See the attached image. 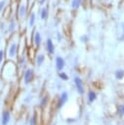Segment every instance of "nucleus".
<instances>
[{
	"mask_svg": "<svg viewBox=\"0 0 124 125\" xmlns=\"http://www.w3.org/2000/svg\"><path fill=\"white\" fill-rule=\"evenodd\" d=\"M56 66H57V69L58 70H62L63 68V66H64V61H63L62 58L58 57L56 59Z\"/></svg>",
	"mask_w": 124,
	"mask_h": 125,
	"instance_id": "nucleus-1",
	"label": "nucleus"
},
{
	"mask_svg": "<svg viewBox=\"0 0 124 125\" xmlns=\"http://www.w3.org/2000/svg\"><path fill=\"white\" fill-rule=\"evenodd\" d=\"M74 82H75V84H76V87H77L78 92H79L80 94H83L84 90H83V87H82V81H81V79H80L79 77H75V78H74Z\"/></svg>",
	"mask_w": 124,
	"mask_h": 125,
	"instance_id": "nucleus-2",
	"label": "nucleus"
},
{
	"mask_svg": "<svg viewBox=\"0 0 124 125\" xmlns=\"http://www.w3.org/2000/svg\"><path fill=\"white\" fill-rule=\"evenodd\" d=\"M31 77H32V70L31 69H27L25 71V74H24V82L26 84L29 83V81L31 80Z\"/></svg>",
	"mask_w": 124,
	"mask_h": 125,
	"instance_id": "nucleus-3",
	"label": "nucleus"
},
{
	"mask_svg": "<svg viewBox=\"0 0 124 125\" xmlns=\"http://www.w3.org/2000/svg\"><path fill=\"white\" fill-rule=\"evenodd\" d=\"M66 100H67V93H66V92H63L62 95V97H61V99H60V101H59L58 107H61V106L66 102Z\"/></svg>",
	"mask_w": 124,
	"mask_h": 125,
	"instance_id": "nucleus-4",
	"label": "nucleus"
},
{
	"mask_svg": "<svg viewBox=\"0 0 124 125\" xmlns=\"http://www.w3.org/2000/svg\"><path fill=\"white\" fill-rule=\"evenodd\" d=\"M47 50H48V52H49L50 54H53L54 51H55V49H54V44H53V42H52L51 39H48V40H47Z\"/></svg>",
	"mask_w": 124,
	"mask_h": 125,
	"instance_id": "nucleus-5",
	"label": "nucleus"
},
{
	"mask_svg": "<svg viewBox=\"0 0 124 125\" xmlns=\"http://www.w3.org/2000/svg\"><path fill=\"white\" fill-rule=\"evenodd\" d=\"M9 119H10V113H9V111H5V112L3 113L2 124H3V125H7V123L9 122Z\"/></svg>",
	"mask_w": 124,
	"mask_h": 125,
	"instance_id": "nucleus-6",
	"label": "nucleus"
},
{
	"mask_svg": "<svg viewBox=\"0 0 124 125\" xmlns=\"http://www.w3.org/2000/svg\"><path fill=\"white\" fill-rule=\"evenodd\" d=\"M16 52H17V44L13 43L11 45V48H10V51H9V55L10 57H14L16 55Z\"/></svg>",
	"mask_w": 124,
	"mask_h": 125,
	"instance_id": "nucleus-7",
	"label": "nucleus"
},
{
	"mask_svg": "<svg viewBox=\"0 0 124 125\" xmlns=\"http://www.w3.org/2000/svg\"><path fill=\"white\" fill-rule=\"evenodd\" d=\"M34 42L36 44V46H39L41 44V34L39 32H36L34 35Z\"/></svg>",
	"mask_w": 124,
	"mask_h": 125,
	"instance_id": "nucleus-8",
	"label": "nucleus"
},
{
	"mask_svg": "<svg viewBox=\"0 0 124 125\" xmlns=\"http://www.w3.org/2000/svg\"><path fill=\"white\" fill-rule=\"evenodd\" d=\"M25 11H26V9H25V5H21L20 6V11H19V15H20V17L21 18H23L24 16H25Z\"/></svg>",
	"mask_w": 124,
	"mask_h": 125,
	"instance_id": "nucleus-9",
	"label": "nucleus"
},
{
	"mask_svg": "<svg viewBox=\"0 0 124 125\" xmlns=\"http://www.w3.org/2000/svg\"><path fill=\"white\" fill-rule=\"evenodd\" d=\"M81 5V0H72L71 1V6L73 9H78Z\"/></svg>",
	"mask_w": 124,
	"mask_h": 125,
	"instance_id": "nucleus-10",
	"label": "nucleus"
},
{
	"mask_svg": "<svg viewBox=\"0 0 124 125\" xmlns=\"http://www.w3.org/2000/svg\"><path fill=\"white\" fill-rule=\"evenodd\" d=\"M115 76H116V78H117V79H122V78H123V76H124V71H123L122 69L117 70V71L115 72Z\"/></svg>",
	"mask_w": 124,
	"mask_h": 125,
	"instance_id": "nucleus-11",
	"label": "nucleus"
},
{
	"mask_svg": "<svg viewBox=\"0 0 124 125\" xmlns=\"http://www.w3.org/2000/svg\"><path fill=\"white\" fill-rule=\"evenodd\" d=\"M34 21H35V14L32 13L31 16H30V18H29V25L32 26L34 24Z\"/></svg>",
	"mask_w": 124,
	"mask_h": 125,
	"instance_id": "nucleus-12",
	"label": "nucleus"
},
{
	"mask_svg": "<svg viewBox=\"0 0 124 125\" xmlns=\"http://www.w3.org/2000/svg\"><path fill=\"white\" fill-rule=\"evenodd\" d=\"M47 18V8H43L41 11V19L45 20Z\"/></svg>",
	"mask_w": 124,
	"mask_h": 125,
	"instance_id": "nucleus-13",
	"label": "nucleus"
},
{
	"mask_svg": "<svg viewBox=\"0 0 124 125\" xmlns=\"http://www.w3.org/2000/svg\"><path fill=\"white\" fill-rule=\"evenodd\" d=\"M43 61H44V56L43 55H39L37 57V64L38 65H41L42 62H43Z\"/></svg>",
	"mask_w": 124,
	"mask_h": 125,
	"instance_id": "nucleus-14",
	"label": "nucleus"
},
{
	"mask_svg": "<svg viewBox=\"0 0 124 125\" xmlns=\"http://www.w3.org/2000/svg\"><path fill=\"white\" fill-rule=\"evenodd\" d=\"M95 99H96V94L94 92H90L89 93V101L90 102H93Z\"/></svg>",
	"mask_w": 124,
	"mask_h": 125,
	"instance_id": "nucleus-15",
	"label": "nucleus"
},
{
	"mask_svg": "<svg viewBox=\"0 0 124 125\" xmlns=\"http://www.w3.org/2000/svg\"><path fill=\"white\" fill-rule=\"evenodd\" d=\"M59 76H60L62 79H63V80H67V79H68L67 75H66L65 73H63V72H61V73H59Z\"/></svg>",
	"mask_w": 124,
	"mask_h": 125,
	"instance_id": "nucleus-16",
	"label": "nucleus"
},
{
	"mask_svg": "<svg viewBox=\"0 0 124 125\" xmlns=\"http://www.w3.org/2000/svg\"><path fill=\"white\" fill-rule=\"evenodd\" d=\"M5 5H6V1H5V0L0 1V12L3 10V8L5 7Z\"/></svg>",
	"mask_w": 124,
	"mask_h": 125,
	"instance_id": "nucleus-17",
	"label": "nucleus"
},
{
	"mask_svg": "<svg viewBox=\"0 0 124 125\" xmlns=\"http://www.w3.org/2000/svg\"><path fill=\"white\" fill-rule=\"evenodd\" d=\"M118 109H119V113L120 114H124V105H120Z\"/></svg>",
	"mask_w": 124,
	"mask_h": 125,
	"instance_id": "nucleus-18",
	"label": "nucleus"
},
{
	"mask_svg": "<svg viewBox=\"0 0 124 125\" xmlns=\"http://www.w3.org/2000/svg\"><path fill=\"white\" fill-rule=\"evenodd\" d=\"M3 55H4L3 51H2V50H0V63H1V62H2V59H3Z\"/></svg>",
	"mask_w": 124,
	"mask_h": 125,
	"instance_id": "nucleus-19",
	"label": "nucleus"
},
{
	"mask_svg": "<svg viewBox=\"0 0 124 125\" xmlns=\"http://www.w3.org/2000/svg\"><path fill=\"white\" fill-rule=\"evenodd\" d=\"M81 39H82V41H83V42L87 41V37H86V36H82V37H81Z\"/></svg>",
	"mask_w": 124,
	"mask_h": 125,
	"instance_id": "nucleus-20",
	"label": "nucleus"
}]
</instances>
